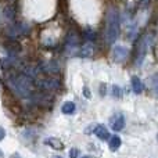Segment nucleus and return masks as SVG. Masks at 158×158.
<instances>
[{"label": "nucleus", "mask_w": 158, "mask_h": 158, "mask_svg": "<svg viewBox=\"0 0 158 158\" xmlns=\"http://www.w3.org/2000/svg\"><path fill=\"white\" fill-rule=\"evenodd\" d=\"M121 31V13L117 7H110L106 13V43L114 44Z\"/></svg>", "instance_id": "f257e3e1"}, {"label": "nucleus", "mask_w": 158, "mask_h": 158, "mask_svg": "<svg viewBox=\"0 0 158 158\" xmlns=\"http://www.w3.org/2000/svg\"><path fill=\"white\" fill-rule=\"evenodd\" d=\"M8 86L11 87L14 93L19 97H28L32 93V78L28 77L27 74H19V75H11L7 79Z\"/></svg>", "instance_id": "f03ea898"}, {"label": "nucleus", "mask_w": 158, "mask_h": 158, "mask_svg": "<svg viewBox=\"0 0 158 158\" xmlns=\"http://www.w3.org/2000/svg\"><path fill=\"white\" fill-rule=\"evenodd\" d=\"M32 31L29 24L27 22H11L7 28H6V33H7V38L14 39L17 40L18 38H24V36H28Z\"/></svg>", "instance_id": "7ed1b4c3"}, {"label": "nucleus", "mask_w": 158, "mask_h": 158, "mask_svg": "<svg viewBox=\"0 0 158 158\" xmlns=\"http://www.w3.org/2000/svg\"><path fill=\"white\" fill-rule=\"evenodd\" d=\"M151 40H153V35L150 32L144 33L140 36L139 39V44H137V50H136V65H142L144 61L146 56H147L148 47L151 46Z\"/></svg>", "instance_id": "20e7f679"}, {"label": "nucleus", "mask_w": 158, "mask_h": 158, "mask_svg": "<svg viewBox=\"0 0 158 158\" xmlns=\"http://www.w3.org/2000/svg\"><path fill=\"white\" fill-rule=\"evenodd\" d=\"M64 47H65V52L69 54L79 53V50H81V36L77 31L71 29L67 33L65 40H64Z\"/></svg>", "instance_id": "39448f33"}, {"label": "nucleus", "mask_w": 158, "mask_h": 158, "mask_svg": "<svg viewBox=\"0 0 158 158\" xmlns=\"http://www.w3.org/2000/svg\"><path fill=\"white\" fill-rule=\"evenodd\" d=\"M111 56H112V60L114 61H117V63H123L129 56V50H128V47L122 46V44H118V46H115L114 49H112Z\"/></svg>", "instance_id": "423d86ee"}, {"label": "nucleus", "mask_w": 158, "mask_h": 158, "mask_svg": "<svg viewBox=\"0 0 158 158\" xmlns=\"http://www.w3.org/2000/svg\"><path fill=\"white\" fill-rule=\"evenodd\" d=\"M123 126H125V118H123V115L115 114L114 117L111 118V129L118 132V131H122Z\"/></svg>", "instance_id": "0eeeda50"}, {"label": "nucleus", "mask_w": 158, "mask_h": 158, "mask_svg": "<svg viewBox=\"0 0 158 158\" xmlns=\"http://www.w3.org/2000/svg\"><path fill=\"white\" fill-rule=\"evenodd\" d=\"M93 133H94L100 140H108L110 139V132L107 131V128L104 125H96Z\"/></svg>", "instance_id": "6e6552de"}, {"label": "nucleus", "mask_w": 158, "mask_h": 158, "mask_svg": "<svg viewBox=\"0 0 158 158\" xmlns=\"http://www.w3.org/2000/svg\"><path fill=\"white\" fill-rule=\"evenodd\" d=\"M132 87H133V92L136 94H140L144 90V83L140 81L139 77H132Z\"/></svg>", "instance_id": "1a4fd4ad"}, {"label": "nucleus", "mask_w": 158, "mask_h": 158, "mask_svg": "<svg viewBox=\"0 0 158 158\" xmlns=\"http://www.w3.org/2000/svg\"><path fill=\"white\" fill-rule=\"evenodd\" d=\"M75 110H77V106H75L74 101H65V103L63 104V107H61V111H63V114H65V115L74 114Z\"/></svg>", "instance_id": "9d476101"}, {"label": "nucleus", "mask_w": 158, "mask_h": 158, "mask_svg": "<svg viewBox=\"0 0 158 158\" xmlns=\"http://www.w3.org/2000/svg\"><path fill=\"white\" fill-rule=\"evenodd\" d=\"M4 17H6V19H7V21L14 22V21H15V8H14L13 6L7 4L4 7Z\"/></svg>", "instance_id": "9b49d317"}, {"label": "nucleus", "mask_w": 158, "mask_h": 158, "mask_svg": "<svg viewBox=\"0 0 158 158\" xmlns=\"http://www.w3.org/2000/svg\"><path fill=\"white\" fill-rule=\"evenodd\" d=\"M44 143H46L47 146H50V147L56 148V150H61V148H64V144L61 140L56 139V137H49V139L44 140Z\"/></svg>", "instance_id": "f8f14e48"}, {"label": "nucleus", "mask_w": 158, "mask_h": 158, "mask_svg": "<svg viewBox=\"0 0 158 158\" xmlns=\"http://www.w3.org/2000/svg\"><path fill=\"white\" fill-rule=\"evenodd\" d=\"M94 38H96V31L93 29V28L87 27L86 29L83 31V39H85V42H89V43H92V42L94 40Z\"/></svg>", "instance_id": "ddd939ff"}, {"label": "nucleus", "mask_w": 158, "mask_h": 158, "mask_svg": "<svg viewBox=\"0 0 158 158\" xmlns=\"http://www.w3.org/2000/svg\"><path fill=\"white\" fill-rule=\"evenodd\" d=\"M121 137L119 136H112L110 137V142H108V146H110V150L111 151H117L118 148L121 147Z\"/></svg>", "instance_id": "4468645a"}, {"label": "nucleus", "mask_w": 158, "mask_h": 158, "mask_svg": "<svg viewBox=\"0 0 158 158\" xmlns=\"http://www.w3.org/2000/svg\"><path fill=\"white\" fill-rule=\"evenodd\" d=\"M112 96H114V97H121V96H122V90H121V87H118L117 85L112 86Z\"/></svg>", "instance_id": "2eb2a0df"}, {"label": "nucleus", "mask_w": 158, "mask_h": 158, "mask_svg": "<svg viewBox=\"0 0 158 158\" xmlns=\"http://www.w3.org/2000/svg\"><path fill=\"white\" fill-rule=\"evenodd\" d=\"M151 86H153V90L158 94V75H154L153 79H151Z\"/></svg>", "instance_id": "dca6fc26"}, {"label": "nucleus", "mask_w": 158, "mask_h": 158, "mask_svg": "<svg viewBox=\"0 0 158 158\" xmlns=\"http://www.w3.org/2000/svg\"><path fill=\"white\" fill-rule=\"evenodd\" d=\"M78 156H79L78 148H71V151H69V158H78Z\"/></svg>", "instance_id": "f3484780"}, {"label": "nucleus", "mask_w": 158, "mask_h": 158, "mask_svg": "<svg viewBox=\"0 0 158 158\" xmlns=\"http://www.w3.org/2000/svg\"><path fill=\"white\" fill-rule=\"evenodd\" d=\"M150 3H151V0H140V8H147L148 6H150Z\"/></svg>", "instance_id": "a211bd4d"}, {"label": "nucleus", "mask_w": 158, "mask_h": 158, "mask_svg": "<svg viewBox=\"0 0 158 158\" xmlns=\"http://www.w3.org/2000/svg\"><path fill=\"white\" fill-rule=\"evenodd\" d=\"M83 96H86V98H90V97H92V94H90V90H89V87H86V86L83 87Z\"/></svg>", "instance_id": "6ab92c4d"}, {"label": "nucleus", "mask_w": 158, "mask_h": 158, "mask_svg": "<svg viewBox=\"0 0 158 158\" xmlns=\"http://www.w3.org/2000/svg\"><path fill=\"white\" fill-rule=\"evenodd\" d=\"M4 136H6V132H4V129L0 126V140H3L4 139Z\"/></svg>", "instance_id": "aec40b11"}, {"label": "nucleus", "mask_w": 158, "mask_h": 158, "mask_svg": "<svg viewBox=\"0 0 158 158\" xmlns=\"http://www.w3.org/2000/svg\"><path fill=\"white\" fill-rule=\"evenodd\" d=\"M53 158H63V157H60V156H54Z\"/></svg>", "instance_id": "412c9836"}, {"label": "nucleus", "mask_w": 158, "mask_h": 158, "mask_svg": "<svg viewBox=\"0 0 158 158\" xmlns=\"http://www.w3.org/2000/svg\"><path fill=\"white\" fill-rule=\"evenodd\" d=\"M83 158H90V157H89V156H86V157H83Z\"/></svg>", "instance_id": "4be33fe9"}, {"label": "nucleus", "mask_w": 158, "mask_h": 158, "mask_svg": "<svg viewBox=\"0 0 158 158\" xmlns=\"http://www.w3.org/2000/svg\"><path fill=\"white\" fill-rule=\"evenodd\" d=\"M8 2H15V0H8Z\"/></svg>", "instance_id": "5701e85b"}, {"label": "nucleus", "mask_w": 158, "mask_h": 158, "mask_svg": "<svg viewBox=\"0 0 158 158\" xmlns=\"http://www.w3.org/2000/svg\"><path fill=\"white\" fill-rule=\"evenodd\" d=\"M157 139H158V135H157Z\"/></svg>", "instance_id": "b1692460"}]
</instances>
